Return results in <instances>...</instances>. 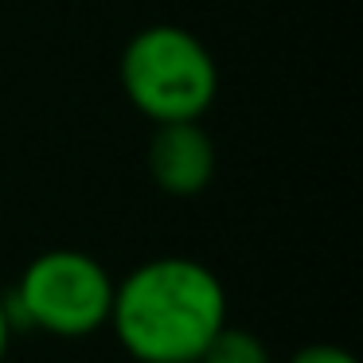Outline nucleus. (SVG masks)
Listing matches in <instances>:
<instances>
[{
	"label": "nucleus",
	"instance_id": "obj_1",
	"mask_svg": "<svg viewBox=\"0 0 363 363\" xmlns=\"http://www.w3.org/2000/svg\"><path fill=\"white\" fill-rule=\"evenodd\" d=\"M110 324L137 363H196L227 324V293L203 262L152 258L113 285Z\"/></svg>",
	"mask_w": 363,
	"mask_h": 363
},
{
	"label": "nucleus",
	"instance_id": "obj_2",
	"mask_svg": "<svg viewBox=\"0 0 363 363\" xmlns=\"http://www.w3.org/2000/svg\"><path fill=\"white\" fill-rule=\"evenodd\" d=\"M121 86L149 121H196L219 94V67L199 35L176 24L141 28L121 51Z\"/></svg>",
	"mask_w": 363,
	"mask_h": 363
},
{
	"label": "nucleus",
	"instance_id": "obj_3",
	"mask_svg": "<svg viewBox=\"0 0 363 363\" xmlns=\"http://www.w3.org/2000/svg\"><path fill=\"white\" fill-rule=\"evenodd\" d=\"M113 281L98 258L82 250H43L28 262L9 316L63 340H79L110 324Z\"/></svg>",
	"mask_w": 363,
	"mask_h": 363
},
{
	"label": "nucleus",
	"instance_id": "obj_4",
	"mask_svg": "<svg viewBox=\"0 0 363 363\" xmlns=\"http://www.w3.org/2000/svg\"><path fill=\"white\" fill-rule=\"evenodd\" d=\"M149 176L164 196L188 199L211 184L215 176V141L196 121H160L149 137Z\"/></svg>",
	"mask_w": 363,
	"mask_h": 363
},
{
	"label": "nucleus",
	"instance_id": "obj_5",
	"mask_svg": "<svg viewBox=\"0 0 363 363\" xmlns=\"http://www.w3.org/2000/svg\"><path fill=\"white\" fill-rule=\"evenodd\" d=\"M196 363H274V359H269V347L262 344V336L223 324Z\"/></svg>",
	"mask_w": 363,
	"mask_h": 363
},
{
	"label": "nucleus",
	"instance_id": "obj_6",
	"mask_svg": "<svg viewBox=\"0 0 363 363\" xmlns=\"http://www.w3.org/2000/svg\"><path fill=\"white\" fill-rule=\"evenodd\" d=\"M289 363H355V355L344 352V347H336V344H308V347H301Z\"/></svg>",
	"mask_w": 363,
	"mask_h": 363
},
{
	"label": "nucleus",
	"instance_id": "obj_7",
	"mask_svg": "<svg viewBox=\"0 0 363 363\" xmlns=\"http://www.w3.org/2000/svg\"><path fill=\"white\" fill-rule=\"evenodd\" d=\"M9 340H12V316H9V305L0 301V359L9 352Z\"/></svg>",
	"mask_w": 363,
	"mask_h": 363
}]
</instances>
